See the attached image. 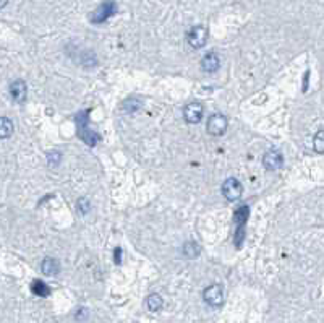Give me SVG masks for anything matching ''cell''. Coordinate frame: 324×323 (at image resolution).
I'll list each match as a JSON object with an SVG mask.
<instances>
[{
    "label": "cell",
    "instance_id": "6da1fadb",
    "mask_svg": "<svg viewBox=\"0 0 324 323\" xmlns=\"http://www.w3.org/2000/svg\"><path fill=\"white\" fill-rule=\"evenodd\" d=\"M221 190H222V195L226 197L229 202H235V200H238L240 197H242L243 185L240 184L235 177H229V179L224 180Z\"/></svg>",
    "mask_w": 324,
    "mask_h": 323
},
{
    "label": "cell",
    "instance_id": "7a4b0ae2",
    "mask_svg": "<svg viewBox=\"0 0 324 323\" xmlns=\"http://www.w3.org/2000/svg\"><path fill=\"white\" fill-rule=\"evenodd\" d=\"M203 112H204V107L203 104L199 101H192L190 104L185 106L184 109V117H185V122L192 123V125H195V123L201 122L203 119Z\"/></svg>",
    "mask_w": 324,
    "mask_h": 323
},
{
    "label": "cell",
    "instance_id": "3957f363",
    "mask_svg": "<svg viewBox=\"0 0 324 323\" xmlns=\"http://www.w3.org/2000/svg\"><path fill=\"white\" fill-rule=\"evenodd\" d=\"M114 13H115V4L111 2V0H107V2L101 4L93 13H91L89 18L93 23H104L105 20H109Z\"/></svg>",
    "mask_w": 324,
    "mask_h": 323
},
{
    "label": "cell",
    "instance_id": "277c9868",
    "mask_svg": "<svg viewBox=\"0 0 324 323\" xmlns=\"http://www.w3.org/2000/svg\"><path fill=\"white\" fill-rule=\"evenodd\" d=\"M227 130V119L226 115L222 114H214L207 120V132L212 135V137H221L226 134Z\"/></svg>",
    "mask_w": 324,
    "mask_h": 323
},
{
    "label": "cell",
    "instance_id": "5b68a950",
    "mask_svg": "<svg viewBox=\"0 0 324 323\" xmlns=\"http://www.w3.org/2000/svg\"><path fill=\"white\" fill-rule=\"evenodd\" d=\"M187 41L188 44L193 49H201L204 47V44L207 43V29L203 26H195L188 31L187 35Z\"/></svg>",
    "mask_w": 324,
    "mask_h": 323
},
{
    "label": "cell",
    "instance_id": "8992f818",
    "mask_svg": "<svg viewBox=\"0 0 324 323\" xmlns=\"http://www.w3.org/2000/svg\"><path fill=\"white\" fill-rule=\"evenodd\" d=\"M282 164H284V156H282L280 151L277 150H269L266 151L263 156V166L268 171H277L282 168Z\"/></svg>",
    "mask_w": 324,
    "mask_h": 323
},
{
    "label": "cell",
    "instance_id": "52a82bcc",
    "mask_svg": "<svg viewBox=\"0 0 324 323\" xmlns=\"http://www.w3.org/2000/svg\"><path fill=\"white\" fill-rule=\"evenodd\" d=\"M203 297L207 304L212 305V307H219V305H222V302H224V291L219 284H212L204 289Z\"/></svg>",
    "mask_w": 324,
    "mask_h": 323
},
{
    "label": "cell",
    "instance_id": "ba28073f",
    "mask_svg": "<svg viewBox=\"0 0 324 323\" xmlns=\"http://www.w3.org/2000/svg\"><path fill=\"white\" fill-rule=\"evenodd\" d=\"M10 96L16 103H23L28 96V86L23 80H15L10 85Z\"/></svg>",
    "mask_w": 324,
    "mask_h": 323
},
{
    "label": "cell",
    "instance_id": "9c48e42d",
    "mask_svg": "<svg viewBox=\"0 0 324 323\" xmlns=\"http://www.w3.org/2000/svg\"><path fill=\"white\" fill-rule=\"evenodd\" d=\"M221 60H219V55L215 52H207L203 59H201V69L207 73H212L219 69Z\"/></svg>",
    "mask_w": 324,
    "mask_h": 323
},
{
    "label": "cell",
    "instance_id": "30bf717a",
    "mask_svg": "<svg viewBox=\"0 0 324 323\" xmlns=\"http://www.w3.org/2000/svg\"><path fill=\"white\" fill-rule=\"evenodd\" d=\"M41 271H43L46 276H55L57 273L60 271L59 260L52 259V256H47V259H44L43 263H41Z\"/></svg>",
    "mask_w": 324,
    "mask_h": 323
},
{
    "label": "cell",
    "instance_id": "8fae6325",
    "mask_svg": "<svg viewBox=\"0 0 324 323\" xmlns=\"http://www.w3.org/2000/svg\"><path fill=\"white\" fill-rule=\"evenodd\" d=\"M182 252H184V255L187 256V259H196V256L199 255V252H201V248H199V245L196 242H185L184 244V248H182Z\"/></svg>",
    "mask_w": 324,
    "mask_h": 323
},
{
    "label": "cell",
    "instance_id": "7c38bea8",
    "mask_svg": "<svg viewBox=\"0 0 324 323\" xmlns=\"http://www.w3.org/2000/svg\"><path fill=\"white\" fill-rule=\"evenodd\" d=\"M162 304H164V301H162V297H161L159 294H151V296H149L148 299H146V305H148V309L151 310V312L161 310Z\"/></svg>",
    "mask_w": 324,
    "mask_h": 323
},
{
    "label": "cell",
    "instance_id": "4fadbf2b",
    "mask_svg": "<svg viewBox=\"0 0 324 323\" xmlns=\"http://www.w3.org/2000/svg\"><path fill=\"white\" fill-rule=\"evenodd\" d=\"M13 134V123L10 119L0 117V138H8Z\"/></svg>",
    "mask_w": 324,
    "mask_h": 323
},
{
    "label": "cell",
    "instance_id": "5bb4252c",
    "mask_svg": "<svg viewBox=\"0 0 324 323\" xmlns=\"http://www.w3.org/2000/svg\"><path fill=\"white\" fill-rule=\"evenodd\" d=\"M31 289H32V293H34L36 296H41V297H46V296H49V287L43 283V281H39V279H36L34 283L31 284Z\"/></svg>",
    "mask_w": 324,
    "mask_h": 323
},
{
    "label": "cell",
    "instance_id": "9a60e30c",
    "mask_svg": "<svg viewBox=\"0 0 324 323\" xmlns=\"http://www.w3.org/2000/svg\"><path fill=\"white\" fill-rule=\"evenodd\" d=\"M313 146H314V151L324 154V130H319L316 135H314L313 140Z\"/></svg>",
    "mask_w": 324,
    "mask_h": 323
},
{
    "label": "cell",
    "instance_id": "2e32d148",
    "mask_svg": "<svg viewBox=\"0 0 324 323\" xmlns=\"http://www.w3.org/2000/svg\"><path fill=\"white\" fill-rule=\"evenodd\" d=\"M122 107H123V109H125L127 112H136L138 109H139V107H141V101H138V99H127V101L125 103H123L122 104Z\"/></svg>",
    "mask_w": 324,
    "mask_h": 323
},
{
    "label": "cell",
    "instance_id": "e0dca14e",
    "mask_svg": "<svg viewBox=\"0 0 324 323\" xmlns=\"http://www.w3.org/2000/svg\"><path fill=\"white\" fill-rule=\"evenodd\" d=\"M77 210H78V213L81 214V216L89 211V200H88V198H85V197L78 198V200H77Z\"/></svg>",
    "mask_w": 324,
    "mask_h": 323
},
{
    "label": "cell",
    "instance_id": "ac0fdd59",
    "mask_svg": "<svg viewBox=\"0 0 324 323\" xmlns=\"http://www.w3.org/2000/svg\"><path fill=\"white\" fill-rule=\"evenodd\" d=\"M60 159H62V154L59 151H51L47 154V163L51 168H55V166L60 163Z\"/></svg>",
    "mask_w": 324,
    "mask_h": 323
},
{
    "label": "cell",
    "instance_id": "d6986e66",
    "mask_svg": "<svg viewBox=\"0 0 324 323\" xmlns=\"http://www.w3.org/2000/svg\"><path fill=\"white\" fill-rule=\"evenodd\" d=\"M115 255H114V260H115V263H120V256H122V250L117 247L115 248V252H114Z\"/></svg>",
    "mask_w": 324,
    "mask_h": 323
},
{
    "label": "cell",
    "instance_id": "ffe728a7",
    "mask_svg": "<svg viewBox=\"0 0 324 323\" xmlns=\"http://www.w3.org/2000/svg\"><path fill=\"white\" fill-rule=\"evenodd\" d=\"M7 2H8V0H0V8H4L7 5Z\"/></svg>",
    "mask_w": 324,
    "mask_h": 323
}]
</instances>
